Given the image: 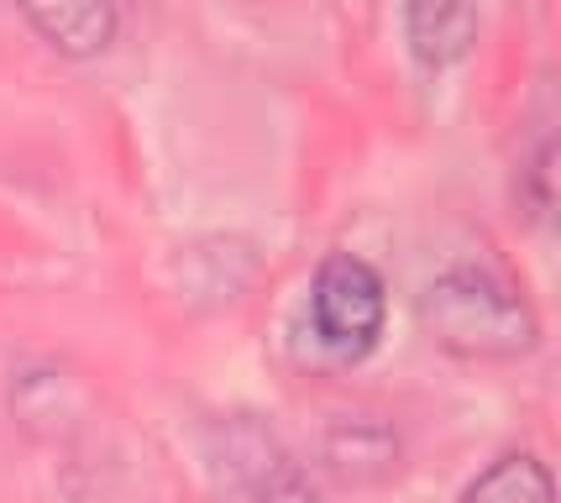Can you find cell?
<instances>
[{
  "label": "cell",
  "mask_w": 561,
  "mask_h": 503,
  "mask_svg": "<svg viewBox=\"0 0 561 503\" xmlns=\"http://www.w3.org/2000/svg\"><path fill=\"white\" fill-rule=\"evenodd\" d=\"M420 325L436 346L472 362H514L536 352L540 325L525 294L493 267H446L420 294Z\"/></svg>",
  "instance_id": "cell-1"
},
{
  "label": "cell",
  "mask_w": 561,
  "mask_h": 503,
  "mask_svg": "<svg viewBox=\"0 0 561 503\" xmlns=\"http://www.w3.org/2000/svg\"><path fill=\"white\" fill-rule=\"evenodd\" d=\"M383 310H389V299H383V278H378L373 263L352 258V252H331L316 267L310 320H316V335L336 357H367L383 335Z\"/></svg>",
  "instance_id": "cell-2"
},
{
  "label": "cell",
  "mask_w": 561,
  "mask_h": 503,
  "mask_svg": "<svg viewBox=\"0 0 561 503\" xmlns=\"http://www.w3.org/2000/svg\"><path fill=\"white\" fill-rule=\"evenodd\" d=\"M404 43L420 69H451L478 43V0H404Z\"/></svg>",
  "instance_id": "cell-3"
},
{
  "label": "cell",
  "mask_w": 561,
  "mask_h": 503,
  "mask_svg": "<svg viewBox=\"0 0 561 503\" xmlns=\"http://www.w3.org/2000/svg\"><path fill=\"white\" fill-rule=\"evenodd\" d=\"M32 32L64 58H95L116 37V5L111 0H16Z\"/></svg>",
  "instance_id": "cell-4"
},
{
  "label": "cell",
  "mask_w": 561,
  "mask_h": 503,
  "mask_svg": "<svg viewBox=\"0 0 561 503\" xmlns=\"http://www.w3.org/2000/svg\"><path fill=\"white\" fill-rule=\"evenodd\" d=\"M462 503H557V482L536 456H504L467 488Z\"/></svg>",
  "instance_id": "cell-5"
},
{
  "label": "cell",
  "mask_w": 561,
  "mask_h": 503,
  "mask_svg": "<svg viewBox=\"0 0 561 503\" xmlns=\"http://www.w3.org/2000/svg\"><path fill=\"white\" fill-rule=\"evenodd\" d=\"M257 503H325V499H320V488H310L299 472H278V478L257 493Z\"/></svg>",
  "instance_id": "cell-6"
}]
</instances>
